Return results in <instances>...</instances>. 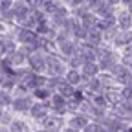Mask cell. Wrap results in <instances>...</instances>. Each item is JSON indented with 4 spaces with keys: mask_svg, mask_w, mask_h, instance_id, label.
<instances>
[{
    "mask_svg": "<svg viewBox=\"0 0 132 132\" xmlns=\"http://www.w3.org/2000/svg\"><path fill=\"white\" fill-rule=\"evenodd\" d=\"M28 64H29L31 72L42 73V72L48 68V57H44L42 52H33V53L28 57Z\"/></svg>",
    "mask_w": 132,
    "mask_h": 132,
    "instance_id": "6da1fadb",
    "label": "cell"
},
{
    "mask_svg": "<svg viewBox=\"0 0 132 132\" xmlns=\"http://www.w3.org/2000/svg\"><path fill=\"white\" fill-rule=\"evenodd\" d=\"M57 42V50L64 55V57H73V55H77V40H73L72 37H68V39H59V40H55Z\"/></svg>",
    "mask_w": 132,
    "mask_h": 132,
    "instance_id": "7a4b0ae2",
    "label": "cell"
},
{
    "mask_svg": "<svg viewBox=\"0 0 132 132\" xmlns=\"http://www.w3.org/2000/svg\"><path fill=\"white\" fill-rule=\"evenodd\" d=\"M16 42H20L22 46H29V44H35L39 35H37V31L35 29H28V28H20L16 29V35H15Z\"/></svg>",
    "mask_w": 132,
    "mask_h": 132,
    "instance_id": "3957f363",
    "label": "cell"
},
{
    "mask_svg": "<svg viewBox=\"0 0 132 132\" xmlns=\"http://www.w3.org/2000/svg\"><path fill=\"white\" fill-rule=\"evenodd\" d=\"M13 13H15V22L20 24V22H24L28 16L31 15V7H29L28 2H24V0H15Z\"/></svg>",
    "mask_w": 132,
    "mask_h": 132,
    "instance_id": "277c9868",
    "label": "cell"
},
{
    "mask_svg": "<svg viewBox=\"0 0 132 132\" xmlns=\"http://www.w3.org/2000/svg\"><path fill=\"white\" fill-rule=\"evenodd\" d=\"M64 70H66V66H64V62L59 59V57H55V55H50L48 57V68H46V72L50 73V75H64Z\"/></svg>",
    "mask_w": 132,
    "mask_h": 132,
    "instance_id": "5b68a950",
    "label": "cell"
},
{
    "mask_svg": "<svg viewBox=\"0 0 132 132\" xmlns=\"http://www.w3.org/2000/svg\"><path fill=\"white\" fill-rule=\"evenodd\" d=\"M116 20H118L119 31H128L132 28V13L125 7L121 11H116Z\"/></svg>",
    "mask_w": 132,
    "mask_h": 132,
    "instance_id": "8992f818",
    "label": "cell"
},
{
    "mask_svg": "<svg viewBox=\"0 0 132 132\" xmlns=\"http://www.w3.org/2000/svg\"><path fill=\"white\" fill-rule=\"evenodd\" d=\"M50 106H52L57 114H64L66 108H68V103H66V97L61 94H53L50 97Z\"/></svg>",
    "mask_w": 132,
    "mask_h": 132,
    "instance_id": "52a82bcc",
    "label": "cell"
},
{
    "mask_svg": "<svg viewBox=\"0 0 132 132\" xmlns=\"http://www.w3.org/2000/svg\"><path fill=\"white\" fill-rule=\"evenodd\" d=\"M11 106L16 110V112H28V110H31V99L28 97V95H24V97H15L13 99V103H11Z\"/></svg>",
    "mask_w": 132,
    "mask_h": 132,
    "instance_id": "ba28073f",
    "label": "cell"
},
{
    "mask_svg": "<svg viewBox=\"0 0 132 132\" xmlns=\"http://www.w3.org/2000/svg\"><path fill=\"white\" fill-rule=\"evenodd\" d=\"M114 44L118 46V48H127V46H130L132 44V31L128 29V31H119L118 33V37L114 39Z\"/></svg>",
    "mask_w": 132,
    "mask_h": 132,
    "instance_id": "9c48e42d",
    "label": "cell"
},
{
    "mask_svg": "<svg viewBox=\"0 0 132 132\" xmlns=\"http://www.w3.org/2000/svg\"><path fill=\"white\" fill-rule=\"evenodd\" d=\"M99 72H101V68H99L97 62H86V64H82V72L81 73L85 77H88V79H92V77H97Z\"/></svg>",
    "mask_w": 132,
    "mask_h": 132,
    "instance_id": "30bf717a",
    "label": "cell"
},
{
    "mask_svg": "<svg viewBox=\"0 0 132 132\" xmlns=\"http://www.w3.org/2000/svg\"><path fill=\"white\" fill-rule=\"evenodd\" d=\"M48 106L44 105V103H37V105H33L31 106V116H33V118H35V119H46L48 118Z\"/></svg>",
    "mask_w": 132,
    "mask_h": 132,
    "instance_id": "8fae6325",
    "label": "cell"
},
{
    "mask_svg": "<svg viewBox=\"0 0 132 132\" xmlns=\"http://www.w3.org/2000/svg\"><path fill=\"white\" fill-rule=\"evenodd\" d=\"M28 53H26V50L24 48H20V50H16L15 53H11L9 55V61H11V64L13 66H20L22 62H28Z\"/></svg>",
    "mask_w": 132,
    "mask_h": 132,
    "instance_id": "7c38bea8",
    "label": "cell"
},
{
    "mask_svg": "<svg viewBox=\"0 0 132 132\" xmlns=\"http://www.w3.org/2000/svg\"><path fill=\"white\" fill-rule=\"evenodd\" d=\"M62 2H61V0H44V4H42V11L48 15V16H52L57 9H59V6H61Z\"/></svg>",
    "mask_w": 132,
    "mask_h": 132,
    "instance_id": "4fadbf2b",
    "label": "cell"
},
{
    "mask_svg": "<svg viewBox=\"0 0 132 132\" xmlns=\"http://www.w3.org/2000/svg\"><path fill=\"white\" fill-rule=\"evenodd\" d=\"M57 90H59V94H61V95H64L66 99H70V97H73V95H75V86H73V85H70V82L66 81V79L61 82V86H59Z\"/></svg>",
    "mask_w": 132,
    "mask_h": 132,
    "instance_id": "5bb4252c",
    "label": "cell"
},
{
    "mask_svg": "<svg viewBox=\"0 0 132 132\" xmlns=\"http://www.w3.org/2000/svg\"><path fill=\"white\" fill-rule=\"evenodd\" d=\"M70 127H72V128H77V130L86 128V127H88V118H86L85 114L75 116V118H72V121H70Z\"/></svg>",
    "mask_w": 132,
    "mask_h": 132,
    "instance_id": "9a60e30c",
    "label": "cell"
},
{
    "mask_svg": "<svg viewBox=\"0 0 132 132\" xmlns=\"http://www.w3.org/2000/svg\"><path fill=\"white\" fill-rule=\"evenodd\" d=\"M95 15L99 16V19H105V16H112V15H116V7H114V6H110V4H106V2H103V4H101V7L95 11Z\"/></svg>",
    "mask_w": 132,
    "mask_h": 132,
    "instance_id": "2e32d148",
    "label": "cell"
},
{
    "mask_svg": "<svg viewBox=\"0 0 132 132\" xmlns=\"http://www.w3.org/2000/svg\"><path fill=\"white\" fill-rule=\"evenodd\" d=\"M44 125H46V130H50V132H57L59 128H61V125H62V119L59 118H46L44 119Z\"/></svg>",
    "mask_w": 132,
    "mask_h": 132,
    "instance_id": "e0dca14e",
    "label": "cell"
},
{
    "mask_svg": "<svg viewBox=\"0 0 132 132\" xmlns=\"http://www.w3.org/2000/svg\"><path fill=\"white\" fill-rule=\"evenodd\" d=\"M97 19H99V16H97L94 11H88V13L81 19V24H82V26H86V28L90 29V28H94V26L97 24Z\"/></svg>",
    "mask_w": 132,
    "mask_h": 132,
    "instance_id": "ac0fdd59",
    "label": "cell"
},
{
    "mask_svg": "<svg viewBox=\"0 0 132 132\" xmlns=\"http://www.w3.org/2000/svg\"><path fill=\"white\" fill-rule=\"evenodd\" d=\"M33 95H35L39 101H46V99L52 97V92H50L48 86H40V88H37V90H33Z\"/></svg>",
    "mask_w": 132,
    "mask_h": 132,
    "instance_id": "d6986e66",
    "label": "cell"
},
{
    "mask_svg": "<svg viewBox=\"0 0 132 132\" xmlns=\"http://www.w3.org/2000/svg\"><path fill=\"white\" fill-rule=\"evenodd\" d=\"M90 101L95 105V106H99V108H105L106 105H108V101H106V97L105 95H101V94H92V97H90Z\"/></svg>",
    "mask_w": 132,
    "mask_h": 132,
    "instance_id": "ffe728a7",
    "label": "cell"
},
{
    "mask_svg": "<svg viewBox=\"0 0 132 132\" xmlns=\"http://www.w3.org/2000/svg\"><path fill=\"white\" fill-rule=\"evenodd\" d=\"M11 132H29V130H28V125L24 121H13Z\"/></svg>",
    "mask_w": 132,
    "mask_h": 132,
    "instance_id": "44dd1931",
    "label": "cell"
},
{
    "mask_svg": "<svg viewBox=\"0 0 132 132\" xmlns=\"http://www.w3.org/2000/svg\"><path fill=\"white\" fill-rule=\"evenodd\" d=\"M13 6H15V0H0V15L13 9Z\"/></svg>",
    "mask_w": 132,
    "mask_h": 132,
    "instance_id": "7402d4cb",
    "label": "cell"
},
{
    "mask_svg": "<svg viewBox=\"0 0 132 132\" xmlns=\"http://www.w3.org/2000/svg\"><path fill=\"white\" fill-rule=\"evenodd\" d=\"M121 97H123V101H132V86H123Z\"/></svg>",
    "mask_w": 132,
    "mask_h": 132,
    "instance_id": "603a6c76",
    "label": "cell"
},
{
    "mask_svg": "<svg viewBox=\"0 0 132 132\" xmlns=\"http://www.w3.org/2000/svg\"><path fill=\"white\" fill-rule=\"evenodd\" d=\"M106 4H110V6H114V7H118V6H121V0H105Z\"/></svg>",
    "mask_w": 132,
    "mask_h": 132,
    "instance_id": "cb8c5ba5",
    "label": "cell"
},
{
    "mask_svg": "<svg viewBox=\"0 0 132 132\" xmlns=\"http://www.w3.org/2000/svg\"><path fill=\"white\" fill-rule=\"evenodd\" d=\"M64 132H79V130H77V128H72V127H70V128H66Z\"/></svg>",
    "mask_w": 132,
    "mask_h": 132,
    "instance_id": "d4e9b609",
    "label": "cell"
},
{
    "mask_svg": "<svg viewBox=\"0 0 132 132\" xmlns=\"http://www.w3.org/2000/svg\"><path fill=\"white\" fill-rule=\"evenodd\" d=\"M0 132H7V130H6V128H0Z\"/></svg>",
    "mask_w": 132,
    "mask_h": 132,
    "instance_id": "484cf974",
    "label": "cell"
},
{
    "mask_svg": "<svg viewBox=\"0 0 132 132\" xmlns=\"http://www.w3.org/2000/svg\"><path fill=\"white\" fill-rule=\"evenodd\" d=\"M2 106H4V105H2V103H0V112H2Z\"/></svg>",
    "mask_w": 132,
    "mask_h": 132,
    "instance_id": "4316f807",
    "label": "cell"
},
{
    "mask_svg": "<svg viewBox=\"0 0 132 132\" xmlns=\"http://www.w3.org/2000/svg\"><path fill=\"white\" fill-rule=\"evenodd\" d=\"M39 132H50V130H39Z\"/></svg>",
    "mask_w": 132,
    "mask_h": 132,
    "instance_id": "83f0119b",
    "label": "cell"
}]
</instances>
